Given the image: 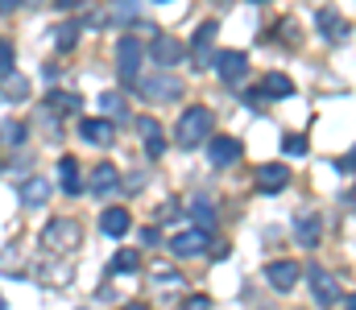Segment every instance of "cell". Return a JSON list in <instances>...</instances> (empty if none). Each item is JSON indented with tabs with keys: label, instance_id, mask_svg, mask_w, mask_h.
I'll return each mask as SVG.
<instances>
[{
	"label": "cell",
	"instance_id": "obj_14",
	"mask_svg": "<svg viewBox=\"0 0 356 310\" xmlns=\"http://www.w3.org/2000/svg\"><path fill=\"white\" fill-rule=\"evenodd\" d=\"M79 132H83V141H91V145H112V141H116L112 120H83Z\"/></svg>",
	"mask_w": 356,
	"mask_h": 310
},
{
	"label": "cell",
	"instance_id": "obj_17",
	"mask_svg": "<svg viewBox=\"0 0 356 310\" xmlns=\"http://www.w3.org/2000/svg\"><path fill=\"white\" fill-rule=\"evenodd\" d=\"M46 199H50V182L46 178H25V187H21V203L25 207H46Z\"/></svg>",
	"mask_w": 356,
	"mask_h": 310
},
{
	"label": "cell",
	"instance_id": "obj_24",
	"mask_svg": "<svg viewBox=\"0 0 356 310\" xmlns=\"http://www.w3.org/2000/svg\"><path fill=\"white\" fill-rule=\"evenodd\" d=\"M112 269H116V273H133V269H141V252L120 248V252H116V261H112Z\"/></svg>",
	"mask_w": 356,
	"mask_h": 310
},
{
	"label": "cell",
	"instance_id": "obj_21",
	"mask_svg": "<svg viewBox=\"0 0 356 310\" xmlns=\"http://www.w3.org/2000/svg\"><path fill=\"white\" fill-rule=\"evenodd\" d=\"M319 29H323V33H327L332 42L348 37V21H344V17H336L332 8H323V12H319Z\"/></svg>",
	"mask_w": 356,
	"mask_h": 310
},
{
	"label": "cell",
	"instance_id": "obj_27",
	"mask_svg": "<svg viewBox=\"0 0 356 310\" xmlns=\"http://www.w3.org/2000/svg\"><path fill=\"white\" fill-rule=\"evenodd\" d=\"M282 149H286V153H290V157H302V153H307V137H298V132H290V137H286V145H282Z\"/></svg>",
	"mask_w": 356,
	"mask_h": 310
},
{
	"label": "cell",
	"instance_id": "obj_25",
	"mask_svg": "<svg viewBox=\"0 0 356 310\" xmlns=\"http://www.w3.org/2000/svg\"><path fill=\"white\" fill-rule=\"evenodd\" d=\"M99 107H104L108 116H120V112H124V96H120V92H104V96H99Z\"/></svg>",
	"mask_w": 356,
	"mask_h": 310
},
{
	"label": "cell",
	"instance_id": "obj_33",
	"mask_svg": "<svg viewBox=\"0 0 356 310\" xmlns=\"http://www.w3.org/2000/svg\"><path fill=\"white\" fill-rule=\"evenodd\" d=\"M336 170H340V174H353V153H344V157H336Z\"/></svg>",
	"mask_w": 356,
	"mask_h": 310
},
{
	"label": "cell",
	"instance_id": "obj_28",
	"mask_svg": "<svg viewBox=\"0 0 356 310\" xmlns=\"http://www.w3.org/2000/svg\"><path fill=\"white\" fill-rule=\"evenodd\" d=\"M108 8H112V21H129L133 17V0H112Z\"/></svg>",
	"mask_w": 356,
	"mask_h": 310
},
{
	"label": "cell",
	"instance_id": "obj_20",
	"mask_svg": "<svg viewBox=\"0 0 356 310\" xmlns=\"http://www.w3.org/2000/svg\"><path fill=\"white\" fill-rule=\"evenodd\" d=\"M216 33H220V25H216V21H203V25L195 29V58H199V67L207 62V54H211V42H216Z\"/></svg>",
	"mask_w": 356,
	"mask_h": 310
},
{
	"label": "cell",
	"instance_id": "obj_26",
	"mask_svg": "<svg viewBox=\"0 0 356 310\" xmlns=\"http://www.w3.org/2000/svg\"><path fill=\"white\" fill-rule=\"evenodd\" d=\"M79 33H75V25H58L54 29V42H58V50H71V42H75Z\"/></svg>",
	"mask_w": 356,
	"mask_h": 310
},
{
	"label": "cell",
	"instance_id": "obj_36",
	"mask_svg": "<svg viewBox=\"0 0 356 310\" xmlns=\"http://www.w3.org/2000/svg\"><path fill=\"white\" fill-rule=\"evenodd\" d=\"M0 310H4V298H0Z\"/></svg>",
	"mask_w": 356,
	"mask_h": 310
},
{
	"label": "cell",
	"instance_id": "obj_12",
	"mask_svg": "<svg viewBox=\"0 0 356 310\" xmlns=\"http://www.w3.org/2000/svg\"><path fill=\"white\" fill-rule=\"evenodd\" d=\"M137 132L145 137V153H149V157H162V153H166V141H162V128H158L154 116H141V120H137Z\"/></svg>",
	"mask_w": 356,
	"mask_h": 310
},
{
	"label": "cell",
	"instance_id": "obj_31",
	"mask_svg": "<svg viewBox=\"0 0 356 310\" xmlns=\"http://www.w3.org/2000/svg\"><path fill=\"white\" fill-rule=\"evenodd\" d=\"M182 310H211V302H207V294H195V298L182 302Z\"/></svg>",
	"mask_w": 356,
	"mask_h": 310
},
{
	"label": "cell",
	"instance_id": "obj_9",
	"mask_svg": "<svg viewBox=\"0 0 356 310\" xmlns=\"http://www.w3.org/2000/svg\"><path fill=\"white\" fill-rule=\"evenodd\" d=\"M203 244H207V232L203 227H191V232H178L175 240H170V252L175 257H199Z\"/></svg>",
	"mask_w": 356,
	"mask_h": 310
},
{
	"label": "cell",
	"instance_id": "obj_4",
	"mask_svg": "<svg viewBox=\"0 0 356 310\" xmlns=\"http://www.w3.org/2000/svg\"><path fill=\"white\" fill-rule=\"evenodd\" d=\"M137 83H141V96H145V100H154V103H166V100H175L178 92H182V87H178V79H170L166 71H162V75H141Z\"/></svg>",
	"mask_w": 356,
	"mask_h": 310
},
{
	"label": "cell",
	"instance_id": "obj_5",
	"mask_svg": "<svg viewBox=\"0 0 356 310\" xmlns=\"http://www.w3.org/2000/svg\"><path fill=\"white\" fill-rule=\"evenodd\" d=\"M307 282H311V294H315L319 307H336L340 302V286H336V277L327 269H307Z\"/></svg>",
	"mask_w": 356,
	"mask_h": 310
},
{
	"label": "cell",
	"instance_id": "obj_29",
	"mask_svg": "<svg viewBox=\"0 0 356 310\" xmlns=\"http://www.w3.org/2000/svg\"><path fill=\"white\" fill-rule=\"evenodd\" d=\"M195 219H199V227H211V223H216V211H211V203H195Z\"/></svg>",
	"mask_w": 356,
	"mask_h": 310
},
{
	"label": "cell",
	"instance_id": "obj_30",
	"mask_svg": "<svg viewBox=\"0 0 356 310\" xmlns=\"http://www.w3.org/2000/svg\"><path fill=\"white\" fill-rule=\"evenodd\" d=\"M8 71H13V46L0 37V75H8Z\"/></svg>",
	"mask_w": 356,
	"mask_h": 310
},
{
	"label": "cell",
	"instance_id": "obj_34",
	"mask_svg": "<svg viewBox=\"0 0 356 310\" xmlns=\"http://www.w3.org/2000/svg\"><path fill=\"white\" fill-rule=\"evenodd\" d=\"M13 4H17V0H0V12H8V8H13Z\"/></svg>",
	"mask_w": 356,
	"mask_h": 310
},
{
	"label": "cell",
	"instance_id": "obj_2",
	"mask_svg": "<svg viewBox=\"0 0 356 310\" xmlns=\"http://www.w3.org/2000/svg\"><path fill=\"white\" fill-rule=\"evenodd\" d=\"M79 240H83V232H79V223L75 219H50L46 223V232H42V244L46 248H54V252H71V248H79Z\"/></svg>",
	"mask_w": 356,
	"mask_h": 310
},
{
	"label": "cell",
	"instance_id": "obj_35",
	"mask_svg": "<svg viewBox=\"0 0 356 310\" xmlns=\"http://www.w3.org/2000/svg\"><path fill=\"white\" fill-rule=\"evenodd\" d=\"M124 310H149V307H145V302H129Z\"/></svg>",
	"mask_w": 356,
	"mask_h": 310
},
{
	"label": "cell",
	"instance_id": "obj_22",
	"mask_svg": "<svg viewBox=\"0 0 356 310\" xmlns=\"http://www.w3.org/2000/svg\"><path fill=\"white\" fill-rule=\"evenodd\" d=\"M261 96H269V100H286V96H294V83H290L286 75H266Z\"/></svg>",
	"mask_w": 356,
	"mask_h": 310
},
{
	"label": "cell",
	"instance_id": "obj_19",
	"mask_svg": "<svg viewBox=\"0 0 356 310\" xmlns=\"http://www.w3.org/2000/svg\"><path fill=\"white\" fill-rule=\"evenodd\" d=\"M116 166L112 162H104V166H95V174H91V182H88V191L91 195H108V191H116Z\"/></svg>",
	"mask_w": 356,
	"mask_h": 310
},
{
	"label": "cell",
	"instance_id": "obj_3",
	"mask_svg": "<svg viewBox=\"0 0 356 310\" xmlns=\"http://www.w3.org/2000/svg\"><path fill=\"white\" fill-rule=\"evenodd\" d=\"M141 58H145V46L137 37H120V46H116V71H120L124 83L141 79Z\"/></svg>",
	"mask_w": 356,
	"mask_h": 310
},
{
	"label": "cell",
	"instance_id": "obj_37",
	"mask_svg": "<svg viewBox=\"0 0 356 310\" xmlns=\"http://www.w3.org/2000/svg\"><path fill=\"white\" fill-rule=\"evenodd\" d=\"M158 4H166V0H158Z\"/></svg>",
	"mask_w": 356,
	"mask_h": 310
},
{
	"label": "cell",
	"instance_id": "obj_16",
	"mask_svg": "<svg viewBox=\"0 0 356 310\" xmlns=\"http://www.w3.org/2000/svg\"><path fill=\"white\" fill-rule=\"evenodd\" d=\"M29 96V79L25 75H17V71H8V75H0V100H13L21 103Z\"/></svg>",
	"mask_w": 356,
	"mask_h": 310
},
{
	"label": "cell",
	"instance_id": "obj_10",
	"mask_svg": "<svg viewBox=\"0 0 356 310\" xmlns=\"http://www.w3.org/2000/svg\"><path fill=\"white\" fill-rule=\"evenodd\" d=\"M207 157H211V166H232V162L241 157V141H232V137H211V141H207Z\"/></svg>",
	"mask_w": 356,
	"mask_h": 310
},
{
	"label": "cell",
	"instance_id": "obj_32",
	"mask_svg": "<svg viewBox=\"0 0 356 310\" xmlns=\"http://www.w3.org/2000/svg\"><path fill=\"white\" fill-rule=\"evenodd\" d=\"M0 137H4V141H21L25 132H21V124H4V128H0Z\"/></svg>",
	"mask_w": 356,
	"mask_h": 310
},
{
	"label": "cell",
	"instance_id": "obj_23",
	"mask_svg": "<svg viewBox=\"0 0 356 310\" xmlns=\"http://www.w3.org/2000/svg\"><path fill=\"white\" fill-rule=\"evenodd\" d=\"M46 107H54V112H79L83 100H79V92H50L46 96Z\"/></svg>",
	"mask_w": 356,
	"mask_h": 310
},
{
	"label": "cell",
	"instance_id": "obj_6",
	"mask_svg": "<svg viewBox=\"0 0 356 310\" xmlns=\"http://www.w3.org/2000/svg\"><path fill=\"white\" fill-rule=\"evenodd\" d=\"M298 277H302V265H298V261H273L266 269V282L273 290H282V294H290V290L298 286Z\"/></svg>",
	"mask_w": 356,
	"mask_h": 310
},
{
	"label": "cell",
	"instance_id": "obj_1",
	"mask_svg": "<svg viewBox=\"0 0 356 310\" xmlns=\"http://www.w3.org/2000/svg\"><path fill=\"white\" fill-rule=\"evenodd\" d=\"M211 137V112L203 107V103H195V107H186L182 116H178L175 124V141L182 149H195V145H203Z\"/></svg>",
	"mask_w": 356,
	"mask_h": 310
},
{
	"label": "cell",
	"instance_id": "obj_13",
	"mask_svg": "<svg viewBox=\"0 0 356 310\" xmlns=\"http://www.w3.org/2000/svg\"><path fill=\"white\" fill-rule=\"evenodd\" d=\"M58 187H63V195H79L83 191V178H79V162L75 157H58Z\"/></svg>",
	"mask_w": 356,
	"mask_h": 310
},
{
	"label": "cell",
	"instance_id": "obj_18",
	"mask_svg": "<svg viewBox=\"0 0 356 310\" xmlns=\"http://www.w3.org/2000/svg\"><path fill=\"white\" fill-rule=\"evenodd\" d=\"M294 232H298V240H302L307 248H315V244H319V215L298 211V215H294Z\"/></svg>",
	"mask_w": 356,
	"mask_h": 310
},
{
	"label": "cell",
	"instance_id": "obj_15",
	"mask_svg": "<svg viewBox=\"0 0 356 310\" xmlns=\"http://www.w3.org/2000/svg\"><path fill=\"white\" fill-rule=\"evenodd\" d=\"M99 227H104V236H124V232L133 227V219H129L124 207H108V211L99 215Z\"/></svg>",
	"mask_w": 356,
	"mask_h": 310
},
{
	"label": "cell",
	"instance_id": "obj_7",
	"mask_svg": "<svg viewBox=\"0 0 356 310\" xmlns=\"http://www.w3.org/2000/svg\"><path fill=\"white\" fill-rule=\"evenodd\" d=\"M149 58L158 62V67H178L182 58H186V46L178 42V37H154V46H149Z\"/></svg>",
	"mask_w": 356,
	"mask_h": 310
},
{
	"label": "cell",
	"instance_id": "obj_11",
	"mask_svg": "<svg viewBox=\"0 0 356 310\" xmlns=\"http://www.w3.org/2000/svg\"><path fill=\"white\" fill-rule=\"evenodd\" d=\"M286 182H290V170H286V166H261V170H257V191H261V195L286 191Z\"/></svg>",
	"mask_w": 356,
	"mask_h": 310
},
{
	"label": "cell",
	"instance_id": "obj_8",
	"mask_svg": "<svg viewBox=\"0 0 356 310\" xmlns=\"http://www.w3.org/2000/svg\"><path fill=\"white\" fill-rule=\"evenodd\" d=\"M216 71H220V79H224V83H241V79L249 75V58H245L241 50H228V54H220V58H216Z\"/></svg>",
	"mask_w": 356,
	"mask_h": 310
}]
</instances>
